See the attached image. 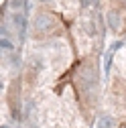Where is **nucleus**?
Wrapping results in <instances>:
<instances>
[{
	"label": "nucleus",
	"instance_id": "3",
	"mask_svg": "<svg viewBox=\"0 0 126 128\" xmlns=\"http://www.w3.org/2000/svg\"><path fill=\"white\" fill-rule=\"evenodd\" d=\"M10 20L14 22V26H16V30H18V35L22 37L24 30H26V16H24L22 12H12V14H10Z\"/></svg>",
	"mask_w": 126,
	"mask_h": 128
},
{
	"label": "nucleus",
	"instance_id": "6",
	"mask_svg": "<svg viewBox=\"0 0 126 128\" xmlns=\"http://www.w3.org/2000/svg\"><path fill=\"white\" fill-rule=\"evenodd\" d=\"M0 47H2V51H12L14 49V45H12V41L10 39H0Z\"/></svg>",
	"mask_w": 126,
	"mask_h": 128
},
{
	"label": "nucleus",
	"instance_id": "10",
	"mask_svg": "<svg viewBox=\"0 0 126 128\" xmlns=\"http://www.w3.org/2000/svg\"><path fill=\"white\" fill-rule=\"evenodd\" d=\"M0 128H10V126H8V124H2V126H0Z\"/></svg>",
	"mask_w": 126,
	"mask_h": 128
},
{
	"label": "nucleus",
	"instance_id": "4",
	"mask_svg": "<svg viewBox=\"0 0 126 128\" xmlns=\"http://www.w3.org/2000/svg\"><path fill=\"white\" fill-rule=\"evenodd\" d=\"M114 126H116L114 118H112V116H108V114H104V116L98 120V128H114Z\"/></svg>",
	"mask_w": 126,
	"mask_h": 128
},
{
	"label": "nucleus",
	"instance_id": "9",
	"mask_svg": "<svg viewBox=\"0 0 126 128\" xmlns=\"http://www.w3.org/2000/svg\"><path fill=\"white\" fill-rule=\"evenodd\" d=\"M122 45H124L122 41H116V43H114L112 47H110V51H112V53H114V51H118V49H120V47H122Z\"/></svg>",
	"mask_w": 126,
	"mask_h": 128
},
{
	"label": "nucleus",
	"instance_id": "7",
	"mask_svg": "<svg viewBox=\"0 0 126 128\" xmlns=\"http://www.w3.org/2000/svg\"><path fill=\"white\" fill-rule=\"evenodd\" d=\"M94 4H96V0H80V6L82 8H92Z\"/></svg>",
	"mask_w": 126,
	"mask_h": 128
},
{
	"label": "nucleus",
	"instance_id": "11",
	"mask_svg": "<svg viewBox=\"0 0 126 128\" xmlns=\"http://www.w3.org/2000/svg\"><path fill=\"white\" fill-rule=\"evenodd\" d=\"M33 128H39V126H33Z\"/></svg>",
	"mask_w": 126,
	"mask_h": 128
},
{
	"label": "nucleus",
	"instance_id": "8",
	"mask_svg": "<svg viewBox=\"0 0 126 128\" xmlns=\"http://www.w3.org/2000/svg\"><path fill=\"white\" fill-rule=\"evenodd\" d=\"M10 63H12V65H20V59H18V55H10Z\"/></svg>",
	"mask_w": 126,
	"mask_h": 128
},
{
	"label": "nucleus",
	"instance_id": "5",
	"mask_svg": "<svg viewBox=\"0 0 126 128\" xmlns=\"http://www.w3.org/2000/svg\"><path fill=\"white\" fill-rule=\"evenodd\" d=\"M26 2H28V0H10L8 6H10L14 12H20V8H26Z\"/></svg>",
	"mask_w": 126,
	"mask_h": 128
},
{
	"label": "nucleus",
	"instance_id": "2",
	"mask_svg": "<svg viewBox=\"0 0 126 128\" xmlns=\"http://www.w3.org/2000/svg\"><path fill=\"white\" fill-rule=\"evenodd\" d=\"M106 22H108V26H110V30H112V33H118L120 26H122V18H120V14H118L116 10H108Z\"/></svg>",
	"mask_w": 126,
	"mask_h": 128
},
{
	"label": "nucleus",
	"instance_id": "1",
	"mask_svg": "<svg viewBox=\"0 0 126 128\" xmlns=\"http://www.w3.org/2000/svg\"><path fill=\"white\" fill-rule=\"evenodd\" d=\"M55 26H57V20L49 12H39L35 16V35H39V37L51 35L55 30Z\"/></svg>",
	"mask_w": 126,
	"mask_h": 128
}]
</instances>
